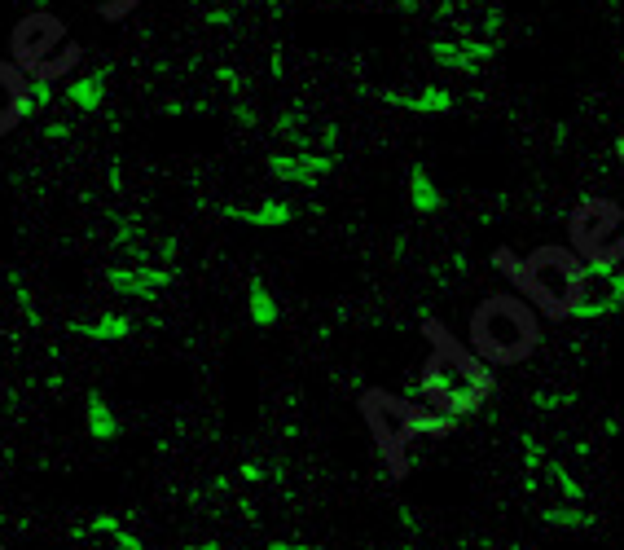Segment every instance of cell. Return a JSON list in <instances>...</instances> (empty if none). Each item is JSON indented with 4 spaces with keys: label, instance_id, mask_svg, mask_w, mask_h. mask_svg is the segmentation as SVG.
I'll list each match as a JSON object with an SVG mask.
<instances>
[{
    "label": "cell",
    "instance_id": "cell-1",
    "mask_svg": "<svg viewBox=\"0 0 624 550\" xmlns=\"http://www.w3.org/2000/svg\"><path fill=\"white\" fill-rule=\"evenodd\" d=\"M431 339V357L422 366V401L427 410H436L444 418H466L493 396V370L488 361H479L471 348H462L458 339L444 326H427Z\"/></svg>",
    "mask_w": 624,
    "mask_h": 550
},
{
    "label": "cell",
    "instance_id": "cell-2",
    "mask_svg": "<svg viewBox=\"0 0 624 550\" xmlns=\"http://www.w3.org/2000/svg\"><path fill=\"white\" fill-rule=\"evenodd\" d=\"M497 264L510 273V282L528 295V304L545 317H576L585 286V260L572 247H537L532 256L515 260L510 251H497Z\"/></svg>",
    "mask_w": 624,
    "mask_h": 550
},
{
    "label": "cell",
    "instance_id": "cell-3",
    "mask_svg": "<svg viewBox=\"0 0 624 550\" xmlns=\"http://www.w3.org/2000/svg\"><path fill=\"white\" fill-rule=\"evenodd\" d=\"M541 344L537 308L519 295H488L471 313V352L488 366L528 361Z\"/></svg>",
    "mask_w": 624,
    "mask_h": 550
},
{
    "label": "cell",
    "instance_id": "cell-4",
    "mask_svg": "<svg viewBox=\"0 0 624 550\" xmlns=\"http://www.w3.org/2000/svg\"><path fill=\"white\" fill-rule=\"evenodd\" d=\"M523 458H528V493L537 502V515L550 528H567V533H581V528L594 524V511L585 502V489L576 484V476L554 462L537 440H523Z\"/></svg>",
    "mask_w": 624,
    "mask_h": 550
},
{
    "label": "cell",
    "instance_id": "cell-5",
    "mask_svg": "<svg viewBox=\"0 0 624 550\" xmlns=\"http://www.w3.org/2000/svg\"><path fill=\"white\" fill-rule=\"evenodd\" d=\"M9 49H14V66L27 80H66L80 66V44L66 40L62 18L53 14H27L9 31Z\"/></svg>",
    "mask_w": 624,
    "mask_h": 550
},
{
    "label": "cell",
    "instance_id": "cell-6",
    "mask_svg": "<svg viewBox=\"0 0 624 550\" xmlns=\"http://www.w3.org/2000/svg\"><path fill=\"white\" fill-rule=\"evenodd\" d=\"M361 414H365V427H370L374 445L383 449L387 467H392L396 476H400V471H405V449L418 440V436H414V414H418V405L405 401V396H396V392L374 388V392L361 396Z\"/></svg>",
    "mask_w": 624,
    "mask_h": 550
},
{
    "label": "cell",
    "instance_id": "cell-7",
    "mask_svg": "<svg viewBox=\"0 0 624 550\" xmlns=\"http://www.w3.org/2000/svg\"><path fill=\"white\" fill-rule=\"evenodd\" d=\"M572 251L585 264H624V212L607 198H589L572 212Z\"/></svg>",
    "mask_w": 624,
    "mask_h": 550
},
{
    "label": "cell",
    "instance_id": "cell-8",
    "mask_svg": "<svg viewBox=\"0 0 624 550\" xmlns=\"http://www.w3.org/2000/svg\"><path fill=\"white\" fill-rule=\"evenodd\" d=\"M71 550H146L137 533H128L119 515H93L71 533Z\"/></svg>",
    "mask_w": 624,
    "mask_h": 550
},
{
    "label": "cell",
    "instance_id": "cell-9",
    "mask_svg": "<svg viewBox=\"0 0 624 550\" xmlns=\"http://www.w3.org/2000/svg\"><path fill=\"white\" fill-rule=\"evenodd\" d=\"M27 110H31V80L14 62H0V137L14 132Z\"/></svg>",
    "mask_w": 624,
    "mask_h": 550
},
{
    "label": "cell",
    "instance_id": "cell-10",
    "mask_svg": "<svg viewBox=\"0 0 624 550\" xmlns=\"http://www.w3.org/2000/svg\"><path fill=\"white\" fill-rule=\"evenodd\" d=\"M88 436L93 440H115L119 436V423L115 414H110V405L102 396H88Z\"/></svg>",
    "mask_w": 624,
    "mask_h": 550
},
{
    "label": "cell",
    "instance_id": "cell-11",
    "mask_svg": "<svg viewBox=\"0 0 624 550\" xmlns=\"http://www.w3.org/2000/svg\"><path fill=\"white\" fill-rule=\"evenodd\" d=\"M128 317H97V322H75V335L88 339H124L128 335Z\"/></svg>",
    "mask_w": 624,
    "mask_h": 550
},
{
    "label": "cell",
    "instance_id": "cell-12",
    "mask_svg": "<svg viewBox=\"0 0 624 550\" xmlns=\"http://www.w3.org/2000/svg\"><path fill=\"white\" fill-rule=\"evenodd\" d=\"M453 423H458V418H444V414H436V410H427V405H418V414H414V436H449Z\"/></svg>",
    "mask_w": 624,
    "mask_h": 550
},
{
    "label": "cell",
    "instance_id": "cell-13",
    "mask_svg": "<svg viewBox=\"0 0 624 550\" xmlns=\"http://www.w3.org/2000/svg\"><path fill=\"white\" fill-rule=\"evenodd\" d=\"M251 322L255 326H273L277 322V304H273V295L264 291L260 282L251 286Z\"/></svg>",
    "mask_w": 624,
    "mask_h": 550
},
{
    "label": "cell",
    "instance_id": "cell-14",
    "mask_svg": "<svg viewBox=\"0 0 624 550\" xmlns=\"http://www.w3.org/2000/svg\"><path fill=\"white\" fill-rule=\"evenodd\" d=\"M264 550H330V546H317V542H269Z\"/></svg>",
    "mask_w": 624,
    "mask_h": 550
},
{
    "label": "cell",
    "instance_id": "cell-15",
    "mask_svg": "<svg viewBox=\"0 0 624 550\" xmlns=\"http://www.w3.org/2000/svg\"><path fill=\"white\" fill-rule=\"evenodd\" d=\"M132 5H137V0H115V5H110V9H102V14H106L110 22H119V18H124L128 9H132Z\"/></svg>",
    "mask_w": 624,
    "mask_h": 550
},
{
    "label": "cell",
    "instance_id": "cell-16",
    "mask_svg": "<svg viewBox=\"0 0 624 550\" xmlns=\"http://www.w3.org/2000/svg\"><path fill=\"white\" fill-rule=\"evenodd\" d=\"M176 550H225L220 542H189V546H176Z\"/></svg>",
    "mask_w": 624,
    "mask_h": 550
},
{
    "label": "cell",
    "instance_id": "cell-17",
    "mask_svg": "<svg viewBox=\"0 0 624 550\" xmlns=\"http://www.w3.org/2000/svg\"><path fill=\"white\" fill-rule=\"evenodd\" d=\"M620 159H624V137H620Z\"/></svg>",
    "mask_w": 624,
    "mask_h": 550
}]
</instances>
